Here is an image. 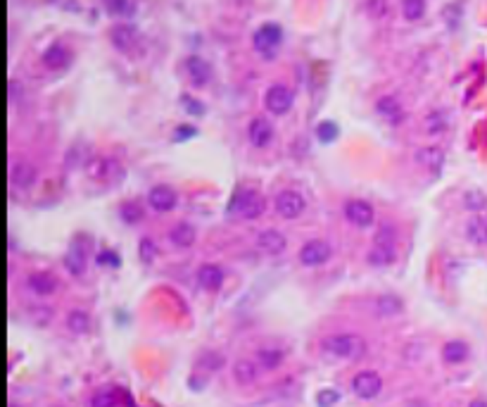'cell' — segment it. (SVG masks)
Returning a JSON list of instances; mask_svg holds the SVG:
<instances>
[{
    "label": "cell",
    "instance_id": "1",
    "mask_svg": "<svg viewBox=\"0 0 487 407\" xmlns=\"http://www.w3.org/2000/svg\"><path fill=\"white\" fill-rule=\"evenodd\" d=\"M323 350L330 352L333 357H345L354 360L364 352V340L354 333H338V336H328L323 340Z\"/></svg>",
    "mask_w": 487,
    "mask_h": 407
},
{
    "label": "cell",
    "instance_id": "2",
    "mask_svg": "<svg viewBox=\"0 0 487 407\" xmlns=\"http://www.w3.org/2000/svg\"><path fill=\"white\" fill-rule=\"evenodd\" d=\"M395 260V229L383 226V231L376 236V248L369 253V262L376 267H386Z\"/></svg>",
    "mask_w": 487,
    "mask_h": 407
},
{
    "label": "cell",
    "instance_id": "3",
    "mask_svg": "<svg viewBox=\"0 0 487 407\" xmlns=\"http://www.w3.org/2000/svg\"><path fill=\"white\" fill-rule=\"evenodd\" d=\"M231 209H236L240 217L245 219H257L267 209V202L257 191H238L236 198L231 202Z\"/></svg>",
    "mask_w": 487,
    "mask_h": 407
},
{
    "label": "cell",
    "instance_id": "4",
    "mask_svg": "<svg viewBox=\"0 0 487 407\" xmlns=\"http://www.w3.org/2000/svg\"><path fill=\"white\" fill-rule=\"evenodd\" d=\"M281 41H283V32H281V27H278V24H274V22L262 24V27L255 32V36H252V43H255V48L267 57L274 55L276 48L281 46Z\"/></svg>",
    "mask_w": 487,
    "mask_h": 407
},
{
    "label": "cell",
    "instance_id": "5",
    "mask_svg": "<svg viewBox=\"0 0 487 407\" xmlns=\"http://www.w3.org/2000/svg\"><path fill=\"white\" fill-rule=\"evenodd\" d=\"M264 105L271 115H285L292 107V91L285 88L283 83H274L271 88L264 95Z\"/></svg>",
    "mask_w": 487,
    "mask_h": 407
},
{
    "label": "cell",
    "instance_id": "6",
    "mask_svg": "<svg viewBox=\"0 0 487 407\" xmlns=\"http://www.w3.org/2000/svg\"><path fill=\"white\" fill-rule=\"evenodd\" d=\"M352 391L357 393L359 398H364V400L376 398L378 393L383 391V379H381V374L371 372V369H366V372H359V374L352 379Z\"/></svg>",
    "mask_w": 487,
    "mask_h": 407
},
{
    "label": "cell",
    "instance_id": "7",
    "mask_svg": "<svg viewBox=\"0 0 487 407\" xmlns=\"http://www.w3.org/2000/svg\"><path fill=\"white\" fill-rule=\"evenodd\" d=\"M276 212L285 219H295L304 212V198L295 191H281L276 195Z\"/></svg>",
    "mask_w": 487,
    "mask_h": 407
},
{
    "label": "cell",
    "instance_id": "8",
    "mask_svg": "<svg viewBox=\"0 0 487 407\" xmlns=\"http://www.w3.org/2000/svg\"><path fill=\"white\" fill-rule=\"evenodd\" d=\"M345 217H347V221H350V224L362 226V229H366V226L374 224L376 212H374V207H371L369 202H364V200H350V202L345 205Z\"/></svg>",
    "mask_w": 487,
    "mask_h": 407
},
{
    "label": "cell",
    "instance_id": "9",
    "mask_svg": "<svg viewBox=\"0 0 487 407\" xmlns=\"http://www.w3.org/2000/svg\"><path fill=\"white\" fill-rule=\"evenodd\" d=\"M328 257H330V245L326 241H309L302 245V250H299V260H302L304 267L323 265Z\"/></svg>",
    "mask_w": 487,
    "mask_h": 407
},
{
    "label": "cell",
    "instance_id": "10",
    "mask_svg": "<svg viewBox=\"0 0 487 407\" xmlns=\"http://www.w3.org/2000/svg\"><path fill=\"white\" fill-rule=\"evenodd\" d=\"M248 139H250L252 146L267 148L269 143H271V139H274V127L264 117L252 119L250 127H248Z\"/></svg>",
    "mask_w": 487,
    "mask_h": 407
},
{
    "label": "cell",
    "instance_id": "11",
    "mask_svg": "<svg viewBox=\"0 0 487 407\" xmlns=\"http://www.w3.org/2000/svg\"><path fill=\"white\" fill-rule=\"evenodd\" d=\"M69 62H71V50L64 43H52L43 53V64L52 71H59V69L69 67Z\"/></svg>",
    "mask_w": 487,
    "mask_h": 407
},
{
    "label": "cell",
    "instance_id": "12",
    "mask_svg": "<svg viewBox=\"0 0 487 407\" xmlns=\"http://www.w3.org/2000/svg\"><path fill=\"white\" fill-rule=\"evenodd\" d=\"M185 71H188L193 86H204V83L212 79V67H209L207 60H202L200 55H190L185 60Z\"/></svg>",
    "mask_w": 487,
    "mask_h": 407
},
{
    "label": "cell",
    "instance_id": "13",
    "mask_svg": "<svg viewBox=\"0 0 487 407\" xmlns=\"http://www.w3.org/2000/svg\"><path fill=\"white\" fill-rule=\"evenodd\" d=\"M110 39H112L114 48H117V50H122V53H131L138 43L136 29L129 27V24H117V27L112 29Z\"/></svg>",
    "mask_w": 487,
    "mask_h": 407
},
{
    "label": "cell",
    "instance_id": "14",
    "mask_svg": "<svg viewBox=\"0 0 487 407\" xmlns=\"http://www.w3.org/2000/svg\"><path fill=\"white\" fill-rule=\"evenodd\" d=\"M148 202H150V207L157 209V212H171V209L176 207V193H174V188L169 186H155L150 191Z\"/></svg>",
    "mask_w": 487,
    "mask_h": 407
},
{
    "label": "cell",
    "instance_id": "15",
    "mask_svg": "<svg viewBox=\"0 0 487 407\" xmlns=\"http://www.w3.org/2000/svg\"><path fill=\"white\" fill-rule=\"evenodd\" d=\"M257 245H260L264 253H269V255H281L288 248V238L281 231L267 229V231H262L260 236H257Z\"/></svg>",
    "mask_w": 487,
    "mask_h": 407
},
{
    "label": "cell",
    "instance_id": "16",
    "mask_svg": "<svg viewBox=\"0 0 487 407\" xmlns=\"http://www.w3.org/2000/svg\"><path fill=\"white\" fill-rule=\"evenodd\" d=\"M197 284L204 291H219L221 284H224V269L219 265H202L200 272H197Z\"/></svg>",
    "mask_w": 487,
    "mask_h": 407
},
{
    "label": "cell",
    "instance_id": "17",
    "mask_svg": "<svg viewBox=\"0 0 487 407\" xmlns=\"http://www.w3.org/2000/svg\"><path fill=\"white\" fill-rule=\"evenodd\" d=\"M376 110H378V115L383 119H388L390 124H397L402 119V105L395 95H383L376 103Z\"/></svg>",
    "mask_w": 487,
    "mask_h": 407
},
{
    "label": "cell",
    "instance_id": "18",
    "mask_svg": "<svg viewBox=\"0 0 487 407\" xmlns=\"http://www.w3.org/2000/svg\"><path fill=\"white\" fill-rule=\"evenodd\" d=\"M29 286H31V291L38 293V296H50V293L57 291V279L48 272H34L31 277H29Z\"/></svg>",
    "mask_w": 487,
    "mask_h": 407
},
{
    "label": "cell",
    "instance_id": "19",
    "mask_svg": "<svg viewBox=\"0 0 487 407\" xmlns=\"http://www.w3.org/2000/svg\"><path fill=\"white\" fill-rule=\"evenodd\" d=\"M468 345L464 343V340H447V343L442 345V360L447 364H461L466 362L468 357Z\"/></svg>",
    "mask_w": 487,
    "mask_h": 407
},
{
    "label": "cell",
    "instance_id": "20",
    "mask_svg": "<svg viewBox=\"0 0 487 407\" xmlns=\"http://www.w3.org/2000/svg\"><path fill=\"white\" fill-rule=\"evenodd\" d=\"M169 241L174 245H178V248H190L195 243V229L190 224H185V221H181V224H176L169 231Z\"/></svg>",
    "mask_w": 487,
    "mask_h": 407
},
{
    "label": "cell",
    "instance_id": "21",
    "mask_svg": "<svg viewBox=\"0 0 487 407\" xmlns=\"http://www.w3.org/2000/svg\"><path fill=\"white\" fill-rule=\"evenodd\" d=\"M233 376H236V381L243 386L255 384L257 381V364L243 357V360H238L236 364H233Z\"/></svg>",
    "mask_w": 487,
    "mask_h": 407
},
{
    "label": "cell",
    "instance_id": "22",
    "mask_svg": "<svg viewBox=\"0 0 487 407\" xmlns=\"http://www.w3.org/2000/svg\"><path fill=\"white\" fill-rule=\"evenodd\" d=\"M64 267H67L71 274L81 277V274L86 272V250L79 248V245H74V248L67 253V257H64Z\"/></svg>",
    "mask_w": 487,
    "mask_h": 407
},
{
    "label": "cell",
    "instance_id": "23",
    "mask_svg": "<svg viewBox=\"0 0 487 407\" xmlns=\"http://www.w3.org/2000/svg\"><path fill=\"white\" fill-rule=\"evenodd\" d=\"M10 179L15 186H31L36 179V172L31 165H15L10 172Z\"/></svg>",
    "mask_w": 487,
    "mask_h": 407
},
{
    "label": "cell",
    "instance_id": "24",
    "mask_svg": "<svg viewBox=\"0 0 487 407\" xmlns=\"http://www.w3.org/2000/svg\"><path fill=\"white\" fill-rule=\"evenodd\" d=\"M468 238L478 245L487 243V219L485 217H473L468 221Z\"/></svg>",
    "mask_w": 487,
    "mask_h": 407
},
{
    "label": "cell",
    "instance_id": "25",
    "mask_svg": "<svg viewBox=\"0 0 487 407\" xmlns=\"http://www.w3.org/2000/svg\"><path fill=\"white\" fill-rule=\"evenodd\" d=\"M67 326H69V331H74V333H86L88 329H91V319H88V315L83 312V310H71L67 317Z\"/></svg>",
    "mask_w": 487,
    "mask_h": 407
},
{
    "label": "cell",
    "instance_id": "26",
    "mask_svg": "<svg viewBox=\"0 0 487 407\" xmlns=\"http://www.w3.org/2000/svg\"><path fill=\"white\" fill-rule=\"evenodd\" d=\"M425 12V0H402V15L409 22H416Z\"/></svg>",
    "mask_w": 487,
    "mask_h": 407
},
{
    "label": "cell",
    "instance_id": "27",
    "mask_svg": "<svg viewBox=\"0 0 487 407\" xmlns=\"http://www.w3.org/2000/svg\"><path fill=\"white\" fill-rule=\"evenodd\" d=\"M257 357H260L262 367L276 369L281 362H283V350H278V348H262L260 352H257Z\"/></svg>",
    "mask_w": 487,
    "mask_h": 407
},
{
    "label": "cell",
    "instance_id": "28",
    "mask_svg": "<svg viewBox=\"0 0 487 407\" xmlns=\"http://www.w3.org/2000/svg\"><path fill=\"white\" fill-rule=\"evenodd\" d=\"M402 310V301L395 296H381L378 298V312L381 315H397Z\"/></svg>",
    "mask_w": 487,
    "mask_h": 407
},
{
    "label": "cell",
    "instance_id": "29",
    "mask_svg": "<svg viewBox=\"0 0 487 407\" xmlns=\"http://www.w3.org/2000/svg\"><path fill=\"white\" fill-rule=\"evenodd\" d=\"M105 8L110 10L112 15H119V17L134 15V5H131V0H105Z\"/></svg>",
    "mask_w": 487,
    "mask_h": 407
},
{
    "label": "cell",
    "instance_id": "30",
    "mask_svg": "<svg viewBox=\"0 0 487 407\" xmlns=\"http://www.w3.org/2000/svg\"><path fill=\"white\" fill-rule=\"evenodd\" d=\"M119 214H122V219L126 221V224H136V221L143 219V209L136 205V202H124L122 209H119Z\"/></svg>",
    "mask_w": 487,
    "mask_h": 407
},
{
    "label": "cell",
    "instance_id": "31",
    "mask_svg": "<svg viewBox=\"0 0 487 407\" xmlns=\"http://www.w3.org/2000/svg\"><path fill=\"white\" fill-rule=\"evenodd\" d=\"M91 407H117V393H112V391L95 393L91 400Z\"/></svg>",
    "mask_w": 487,
    "mask_h": 407
},
{
    "label": "cell",
    "instance_id": "32",
    "mask_svg": "<svg viewBox=\"0 0 487 407\" xmlns=\"http://www.w3.org/2000/svg\"><path fill=\"white\" fill-rule=\"evenodd\" d=\"M138 253H141V262L143 265H153L155 260V243L150 238H141L138 243Z\"/></svg>",
    "mask_w": 487,
    "mask_h": 407
},
{
    "label": "cell",
    "instance_id": "33",
    "mask_svg": "<svg viewBox=\"0 0 487 407\" xmlns=\"http://www.w3.org/2000/svg\"><path fill=\"white\" fill-rule=\"evenodd\" d=\"M316 134L323 143H330V141L338 139V127H335L333 122H321V124H318V129H316Z\"/></svg>",
    "mask_w": 487,
    "mask_h": 407
},
{
    "label": "cell",
    "instance_id": "34",
    "mask_svg": "<svg viewBox=\"0 0 487 407\" xmlns=\"http://www.w3.org/2000/svg\"><path fill=\"white\" fill-rule=\"evenodd\" d=\"M183 107L190 112V115H197V117H202V115H204V105H202V103H197L195 98H188V95H183Z\"/></svg>",
    "mask_w": 487,
    "mask_h": 407
},
{
    "label": "cell",
    "instance_id": "35",
    "mask_svg": "<svg viewBox=\"0 0 487 407\" xmlns=\"http://www.w3.org/2000/svg\"><path fill=\"white\" fill-rule=\"evenodd\" d=\"M98 262L100 265H105V262H110L112 267H119V257L112 253V250H102V253L98 255Z\"/></svg>",
    "mask_w": 487,
    "mask_h": 407
},
{
    "label": "cell",
    "instance_id": "36",
    "mask_svg": "<svg viewBox=\"0 0 487 407\" xmlns=\"http://www.w3.org/2000/svg\"><path fill=\"white\" fill-rule=\"evenodd\" d=\"M335 400H338V393L335 391H323L321 396H318V405L321 407H330L335 403Z\"/></svg>",
    "mask_w": 487,
    "mask_h": 407
},
{
    "label": "cell",
    "instance_id": "37",
    "mask_svg": "<svg viewBox=\"0 0 487 407\" xmlns=\"http://www.w3.org/2000/svg\"><path fill=\"white\" fill-rule=\"evenodd\" d=\"M190 136H195V127H178L174 141H185V139H190Z\"/></svg>",
    "mask_w": 487,
    "mask_h": 407
},
{
    "label": "cell",
    "instance_id": "38",
    "mask_svg": "<svg viewBox=\"0 0 487 407\" xmlns=\"http://www.w3.org/2000/svg\"><path fill=\"white\" fill-rule=\"evenodd\" d=\"M466 202H468V207H471V209H480L485 205V198H483V195H478V193H468Z\"/></svg>",
    "mask_w": 487,
    "mask_h": 407
},
{
    "label": "cell",
    "instance_id": "39",
    "mask_svg": "<svg viewBox=\"0 0 487 407\" xmlns=\"http://www.w3.org/2000/svg\"><path fill=\"white\" fill-rule=\"evenodd\" d=\"M468 407H487V403H485V400H473Z\"/></svg>",
    "mask_w": 487,
    "mask_h": 407
},
{
    "label": "cell",
    "instance_id": "40",
    "mask_svg": "<svg viewBox=\"0 0 487 407\" xmlns=\"http://www.w3.org/2000/svg\"><path fill=\"white\" fill-rule=\"evenodd\" d=\"M10 407H20V405H10Z\"/></svg>",
    "mask_w": 487,
    "mask_h": 407
}]
</instances>
